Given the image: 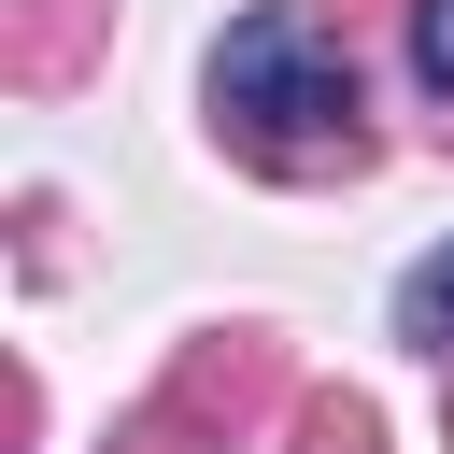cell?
I'll list each match as a JSON object with an SVG mask.
<instances>
[{
    "label": "cell",
    "mask_w": 454,
    "mask_h": 454,
    "mask_svg": "<svg viewBox=\"0 0 454 454\" xmlns=\"http://www.w3.org/2000/svg\"><path fill=\"white\" fill-rule=\"evenodd\" d=\"M213 128L255 156V170H355L369 128H355V57L312 28V14H241L213 43Z\"/></svg>",
    "instance_id": "cell-1"
},
{
    "label": "cell",
    "mask_w": 454,
    "mask_h": 454,
    "mask_svg": "<svg viewBox=\"0 0 454 454\" xmlns=\"http://www.w3.org/2000/svg\"><path fill=\"white\" fill-rule=\"evenodd\" d=\"M255 397H270V340H199V355H184V383H170V411H156V426H241V411H255Z\"/></svg>",
    "instance_id": "cell-2"
},
{
    "label": "cell",
    "mask_w": 454,
    "mask_h": 454,
    "mask_svg": "<svg viewBox=\"0 0 454 454\" xmlns=\"http://www.w3.org/2000/svg\"><path fill=\"white\" fill-rule=\"evenodd\" d=\"M411 71L454 99V0H411Z\"/></svg>",
    "instance_id": "cell-5"
},
{
    "label": "cell",
    "mask_w": 454,
    "mask_h": 454,
    "mask_svg": "<svg viewBox=\"0 0 454 454\" xmlns=\"http://www.w3.org/2000/svg\"><path fill=\"white\" fill-rule=\"evenodd\" d=\"M298 454H369V397H298Z\"/></svg>",
    "instance_id": "cell-4"
},
{
    "label": "cell",
    "mask_w": 454,
    "mask_h": 454,
    "mask_svg": "<svg viewBox=\"0 0 454 454\" xmlns=\"http://www.w3.org/2000/svg\"><path fill=\"white\" fill-rule=\"evenodd\" d=\"M397 340H411V355H454V241L397 284Z\"/></svg>",
    "instance_id": "cell-3"
}]
</instances>
